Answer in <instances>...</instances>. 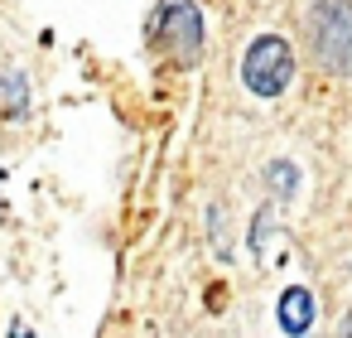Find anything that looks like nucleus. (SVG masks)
Masks as SVG:
<instances>
[{"label":"nucleus","mask_w":352,"mask_h":338,"mask_svg":"<svg viewBox=\"0 0 352 338\" xmlns=\"http://www.w3.org/2000/svg\"><path fill=\"white\" fill-rule=\"evenodd\" d=\"M309 44L328 73H352V0H314Z\"/></svg>","instance_id":"obj_1"},{"label":"nucleus","mask_w":352,"mask_h":338,"mask_svg":"<svg viewBox=\"0 0 352 338\" xmlns=\"http://www.w3.org/2000/svg\"><path fill=\"white\" fill-rule=\"evenodd\" d=\"M155 44H164V54L179 59V63H198L203 59V15H198L193 0H160Z\"/></svg>","instance_id":"obj_3"},{"label":"nucleus","mask_w":352,"mask_h":338,"mask_svg":"<svg viewBox=\"0 0 352 338\" xmlns=\"http://www.w3.org/2000/svg\"><path fill=\"white\" fill-rule=\"evenodd\" d=\"M280 328H285L289 338H304V333L314 328V295H309L304 285H289V290L280 295Z\"/></svg>","instance_id":"obj_4"},{"label":"nucleus","mask_w":352,"mask_h":338,"mask_svg":"<svg viewBox=\"0 0 352 338\" xmlns=\"http://www.w3.org/2000/svg\"><path fill=\"white\" fill-rule=\"evenodd\" d=\"M289 78H294V49H289V39H280V34L251 39V49L241 59V83L256 97H280L289 87Z\"/></svg>","instance_id":"obj_2"},{"label":"nucleus","mask_w":352,"mask_h":338,"mask_svg":"<svg viewBox=\"0 0 352 338\" xmlns=\"http://www.w3.org/2000/svg\"><path fill=\"white\" fill-rule=\"evenodd\" d=\"M338 338H352V309H347V319H342V328H338Z\"/></svg>","instance_id":"obj_6"},{"label":"nucleus","mask_w":352,"mask_h":338,"mask_svg":"<svg viewBox=\"0 0 352 338\" xmlns=\"http://www.w3.org/2000/svg\"><path fill=\"white\" fill-rule=\"evenodd\" d=\"M265 179H270L275 198H294V189H299V169H294L289 160H275V165L265 169Z\"/></svg>","instance_id":"obj_5"}]
</instances>
